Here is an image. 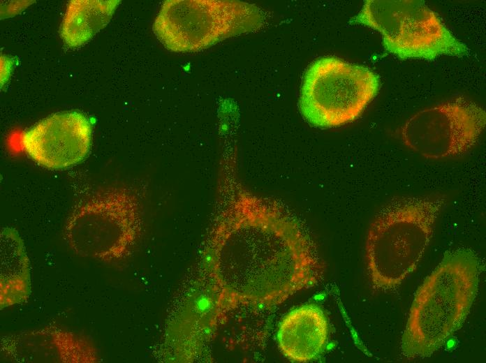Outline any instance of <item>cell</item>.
I'll list each match as a JSON object with an SVG mask.
<instances>
[{
  "mask_svg": "<svg viewBox=\"0 0 486 363\" xmlns=\"http://www.w3.org/2000/svg\"><path fill=\"white\" fill-rule=\"evenodd\" d=\"M212 234L217 316L273 306L317 284L325 265L300 223L274 200L236 184Z\"/></svg>",
  "mask_w": 486,
  "mask_h": 363,
  "instance_id": "obj_1",
  "label": "cell"
},
{
  "mask_svg": "<svg viewBox=\"0 0 486 363\" xmlns=\"http://www.w3.org/2000/svg\"><path fill=\"white\" fill-rule=\"evenodd\" d=\"M480 274V260L473 251L459 249L445 255L412 302L401 341L406 358L432 355L460 328L476 297Z\"/></svg>",
  "mask_w": 486,
  "mask_h": 363,
  "instance_id": "obj_2",
  "label": "cell"
},
{
  "mask_svg": "<svg viewBox=\"0 0 486 363\" xmlns=\"http://www.w3.org/2000/svg\"><path fill=\"white\" fill-rule=\"evenodd\" d=\"M446 204L443 195L402 196L385 204L371 222L364 257L373 285L390 289L417 267Z\"/></svg>",
  "mask_w": 486,
  "mask_h": 363,
  "instance_id": "obj_3",
  "label": "cell"
},
{
  "mask_svg": "<svg viewBox=\"0 0 486 363\" xmlns=\"http://www.w3.org/2000/svg\"><path fill=\"white\" fill-rule=\"evenodd\" d=\"M142 228L139 199L131 189L115 186L78 202L65 222L64 237L75 254L109 264L131 253Z\"/></svg>",
  "mask_w": 486,
  "mask_h": 363,
  "instance_id": "obj_4",
  "label": "cell"
},
{
  "mask_svg": "<svg viewBox=\"0 0 486 363\" xmlns=\"http://www.w3.org/2000/svg\"><path fill=\"white\" fill-rule=\"evenodd\" d=\"M264 19L260 8L239 1L169 0L162 4L153 31L170 51L188 53L255 31Z\"/></svg>",
  "mask_w": 486,
  "mask_h": 363,
  "instance_id": "obj_5",
  "label": "cell"
},
{
  "mask_svg": "<svg viewBox=\"0 0 486 363\" xmlns=\"http://www.w3.org/2000/svg\"><path fill=\"white\" fill-rule=\"evenodd\" d=\"M350 23L377 30L385 49L402 59L433 60L441 55L462 57L469 53L422 1L367 0Z\"/></svg>",
  "mask_w": 486,
  "mask_h": 363,
  "instance_id": "obj_6",
  "label": "cell"
},
{
  "mask_svg": "<svg viewBox=\"0 0 486 363\" xmlns=\"http://www.w3.org/2000/svg\"><path fill=\"white\" fill-rule=\"evenodd\" d=\"M379 85L378 76L367 67L334 57H322L304 75L299 108L314 126L339 127L362 114Z\"/></svg>",
  "mask_w": 486,
  "mask_h": 363,
  "instance_id": "obj_7",
  "label": "cell"
},
{
  "mask_svg": "<svg viewBox=\"0 0 486 363\" xmlns=\"http://www.w3.org/2000/svg\"><path fill=\"white\" fill-rule=\"evenodd\" d=\"M486 114L476 103L457 98L420 110L400 128L405 146L429 159L460 156L478 142Z\"/></svg>",
  "mask_w": 486,
  "mask_h": 363,
  "instance_id": "obj_8",
  "label": "cell"
},
{
  "mask_svg": "<svg viewBox=\"0 0 486 363\" xmlns=\"http://www.w3.org/2000/svg\"><path fill=\"white\" fill-rule=\"evenodd\" d=\"M89 119L78 111L51 114L26 131L21 139L23 150L37 164L62 169L81 162L91 145Z\"/></svg>",
  "mask_w": 486,
  "mask_h": 363,
  "instance_id": "obj_9",
  "label": "cell"
},
{
  "mask_svg": "<svg viewBox=\"0 0 486 363\" xmlns=\"http://www.w3.org/2000/svg\"><path fill=\"white\" fill-rule=\"evenodd\" d=\"M1 354L8 361L20 363L101 360L98 348L89 337L54 324L3 336Z\"/></svg>",
  "mask_w": 486,
  "mask_h": 363,
  "instance_id": "obj_10",
  "label": "cell"
},
{
  "mask_svg": "<svg viewBox=\"0 0 486 363\" xmlns=\"http://www.w3.org/2000/svg\"><path fill=\"white\" fill-rule=\"evenodd\" d=\"M328 334V321L323 310L314 305H304L284 318L277 340L281 353L288 360L307 362L323 353Z\"/></svg>",
  "mask_w": 486,
  "mask_h": 363,
  "instance_id": "obj_11",
  "label": "cell"
},
{
  "mask_svg": "<svg viewBox=\"0 0 486 363\" xmlns=\"http://www.w3.org/2000/svg\"><path fill=\"white\" fill-rule=\"evenodd\" d=\"M0 309L27 302L31 292V269L22 239L13 228L0 235Z\"/></svg>",
  "mask_w": 486,
  "mask_h": 363,
  "instance_id": "obj_12",
  "label": "cell"
},
{
  "mask_svg": "<svg viewBox=\"0 0 486 363\" xmlns=\"http://www.w3.org/2000/svg\"><path fill=\"white\" fill-rule=\"evenodd\" d=\"M119 1H70L60 27V36L70 47L88 42L110 22Z\"/></svg>",
  "mask_w": 486,
  "mask_h": 363,
  "instance_id": "obj_13",
  "label": "cell"
}]
</instances>
